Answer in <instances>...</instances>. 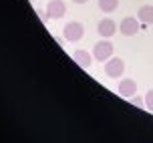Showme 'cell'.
Here are the masks:
<instances>
[{"instance_id": "9c48e42d", "label": "cell", "mask_w": 153, "mask_h": 143, "mask_svg": "<svg viewBox=\"0 0 153 143\" xmlns=\"http://www.w3.org/2000/svg\"><path fill=\"white\" fill-rule=\"evenodd\" d=\"M137 18H139V22H143V24H153V6H141L139 8V12H137Z\"/></svg>"}, {"instance_id": "4fadbf2b", "label": "cell", "mask_w": 153, "mask_h": 143, "mask_svg": "<svg viewBox=\"0 0 153 143\" xmlns=\"http://www.w3.org/2000/svg\"><path fill=\"white\" fill-rule=\"evenodd\" d=\"M75 4H85V2H89V0H73Z\"/></svg>"}, {"instance_id": "6da1fadb", "label": "cell", "mask_w": 153, "mask_h": 143, "mask_svg": "<svg viewBox=\"0 0 153 143\" xmlns=\"http://www.w3.org/2000/svg\"><path fill=\"white\" fill-rule=\"evenodd\" d=\"M113 51H115V46L111 40H99L93 46V59L99 60V63H107L113 57Z\"/></svg>"}, {"instance_id": "7c38bea8", "label": "cell", "mask_w": 153, "mask_h": 143, "mask_svg": "<svg viewBox=\"0 0 153 143\" xmlns=\"http://www.w3.org/2000/svg\"><path fill=\"white\" fill-rule=\"evenodd\" d=\"M131 103L135 107H141V109H145V97H139V95H133L131 97Z\"/></svg>"}, {"instance_id": "30bf717a", "label": "cell", "mask_w": 153, "mask_h": 143, "mask_svg": "<svg viewBox=\"0 0 153 143\" xmlns=\"http://www.w3.org/2000/svg\"><path fill=\"white\" fill-rule=\"evenodd\" d=\"M99 8H101V12L111 14V12H115L119 8V0H99Z\"/></svg>"}, {"instance_id": "277c9868", "label": "cell", "mask_w": 153, "mask_h": 143, "mask_svg": "<svg viewBox=\"0 0 153 143\" xmlns=\"http://www.w3.org/2000/svg\"><path fill=\"white\" fill-rule=\"evenodd\" d=\"M65 14H67V4H65L62 0H48V2H46V10H45L46 18L59 20V18H62Z\"/></svg>"}, {"instance_id": "5b68a950", "label": "cell", "mask_w": 153, "mask_h": 143, "mask_svg": "<svg viewBox=\"0 0 153 143\" xmlns=\"http://www.w3.org/2000/svg\"><path fill=\"white\" fill-rule=\"evenodd\" d=\"M119 32L123 36H133L139 32V18L137 16H125L119 24Z\"/></svg>"}, {"instance_id": "7a4b0ae2", "label": "cell", "mask_w": 153, "mask_h": 143, "mask_svg": "<svg viewBox=\"0 0 153 143\" xmlns=\"http://www.w3.org/2000/svg\"><path fill=\"white\" fill-rule=\"evenodd\" d=\"M62 34H65V40H69V42H79L85 34V26L79 20H71L69 24H65V28H62Z\"/></svg>"}, {"instance_id": "3957f363", "label": "cell", "mask_w": 153, "mask_h": 143, "mask_svg": "<svg viewBox=\"0 0 153 143\" xmlns=\"http://www.w3.org/2000/svg\"><path fill=\"white\" fill-rule=\"evenodd\" d=\"M123 73H125V63L119 57H111V59L105 63V75L109 79H121Z\"/></svg>"}, {"instance_id": "ba28073f", "label": "cell", "mask_w": 153, "mask_h": 143, "mask_svg": "<svg viewBox=\"0 0 153 143\" xmlns=\"http://www.w3.org/2000/svg\"><path fill=\"white\" fill-rule=\"evenodd\" d=\"M115 30H117V24H115L113 18H103V20L97 24V32H99L101 36H105V38L113 36Z\"/></svg>"}, {"instance_id": "8fae6325", "label": "cell", "mask_w": 153, "mask_h": 143, "mask_svg": "<svg viewBox=\"0 0 153 143\" xmlns=\"http://www.w3.org/2000/svg\"><path fill=\"white\" fill-rule=\"evenodd\" d=\"M145 109L147 111H153V89H149L145 95Z\"/></svg>"}, {"instance_id": "8992f818", "label": "cell", "mask_w": 153, "mask_h": 143, "mask_svg": "<svg viewBox=\"0 0 153 143\" xmlns=\"http://www.w3.org/2000/svg\"><path fill=\"white\" fill-rule=\"evenodd\" d=\"M117 93L121 97L131 99L133 95H137V81H133V79H121V83L117 87Z\"/></svg>"}, {"instance_id": "52a82bcc", "label": "cell", "mask_w": 153, "mask_h": 143, "mask_svg": "<svg viewBox=\"0 0 153 143\" xmlns=\"http://www.w3.org/2000/svg\"><path fill=\"white\" fill-rule=\"evenodd\" d=\"M73 60H75L79 67L89 69L93 65V54L89 51H85V48H76L75 53H73Z\"/></svg>"}]
</instances>
